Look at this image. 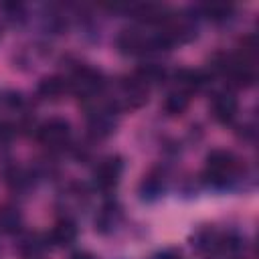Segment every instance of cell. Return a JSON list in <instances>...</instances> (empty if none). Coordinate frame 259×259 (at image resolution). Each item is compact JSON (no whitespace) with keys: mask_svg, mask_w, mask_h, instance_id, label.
Returning a JSON list of instances; mask_svg holds the SVG:
<instances>
[{"mask_svg":"<svg viewBox=\"0 0 259 259\" xmlns=\"http://www.w3.org/2000/svg\"><path fill=\"white\" fill-rule=\"evenodd\" d=\"M20 259H47L49 257V239L40 235H26L18 245Z\"/></svg>","mask_w":259,"mask_h":259,"instance_id":"cell-10","label":"cell"},{"mask_svg":"<svg viewBox=\"0 0 259 259\" xmlns=\"http://www.w3.org/2000/svg\"><path fill=\"white\" fill-rule=\"evenodd\" d=\"M71 259H95V257L91 253H87V251H77V253L71 255Z\"/></svg>","mask_w":259,"mask_h":259,"instance_id":"cell-21","label":"cell"},{"mask_svg":"<svg viewBox=\"0 0 259 259\" xmlns=\"http://www.w3.org/2000/svg\"><path fill=\"white\" fill-rule=\"evenodd\" d=\"M212 115L217 121L221 123H229L235 119L237 111H239V101L235 97V93L231 89H223V91H217L212 95Z\"/></svg>","mask_w":259,"mask_h":259,"instance_id":"cell-8","label":"cell"},{"mask_svg":"<svg viewBox=\"0 0 259 259\" xmlns=\"http://www.w3.org/2000/svg\"><path fill=\"white\" fill-rule=\"evenodd\" d=\"M22 227V214L16 206H0V233L4 235H12L16 231H20Z\"/></svg>","mask_w":259,"mask_h":259,"instance_id":"cell-14","label":"cell"},{"mask_svg":"<svg viewBox=\"0 0 259 259\" xmlns=\"http://www.w3.org/2000/svg\"><path fill=\"white\" fill-rule=\"evenodd\" d=\"M121 172H123V162L119 156H105L101 158L93 172H91V178H93V186L101 192H107L111 188H115L119 184V178H121Z\"/></svg>","mask_w":259,"mask_h":259,"instance_id":"cell-6","label":"cell"},{"mask_svg":"<svg viewBox=\"0 0 259 259\" xmlns=\"http://www.w3.org/2000/svg\"><path fill=\"white\" fill-rule=\"evenodd\" d=\"M140 192H142V198H158L162 192H164V180L162 176H156V174H148L142 184H140Z\"/></svg>","mask_w":259,"mask_h":259,"instance_id":"cell-19","label":"cell"},{"mask_svg":"<svg viewBox=\"0 0 259 259\" xmlns=\"http://www.w3.org/2000/svg\"><path fill=\"white\" fill-rule=\"evenodd\" d=\"M148 93H150V87L140 81L136 75L132 77H123L117 85V97H113V105L119 109V107H130V109H138L142 107L146 101H148Z\"/></svg>","mask_w":259,"mask_h":259,"instance_id":"cell-4","label":"cell"},{"mask_svg":"<svg viewBox=\"0 0 259 259\" xmlns=\"http://www.w3.org/2000/svg\"><path fill=\"white\" fill-rule=\"evenodd\" d=\"M239 174V160L233 152L229 150H212L206 156V168H204V178L208 184L223 188L229 182H233Z\"/></svg>","mask_w":259,"mask_h":259,"instance_id":"cell-2","label":"cell"},{"mask_svg":"<svg viewBox=\"0 0 259 259\" xmlns=\"http://www.w3.org/2000/svg\"><path fill=\"white\" fill-rule=\"evenodd\" d=\"M136 77H138L140 81H144V83L150 87V85H156V83L164 81L166 69L160 67V65H156V63H146V65H142V67L136 71Z\"/></svg>","mask_w":259,"mask_h":259,"instance_id":"cell-18","label":"cell"},{"mask_svg":"<svg viewBox=\"0 0 259 259\" xmlns=\"http://www.w3.org/2000/svg\"><path fill=\"white\" fill-rule=\"evenodd\" d=\"M134 18H138L140 22H146V24H164L166 18L172 14L164 4H156V2H142V4H132L127 8Z\"/></svg>","mask_w":259,"mask_h":259,"instance_id":"cell-9","label":"cell"},{"mask_svg":"<svg viewBox=\"0 0 259 259\" xmlns=\"http://www.w3.org/2000/svg\"><path fill=\"white\" fill-rule=\"evenodd\" d=\"M156 259H180V251H176V249H166V251H162Z\"/></svg>","mask_w":259,"mask_h":259,"instance_id":"cell-20","label":"cell"},{"mask_svg":"<svg viewBox=\"0 0 259 259\" xmlns=\"http://www.w3.org/2000/svg\"><path fill=\"white\" fill-rule=\"evenodd\" d=\"M67 91H71L69 89V79H65V77H47V79H42L40 81V85H38V95L40 97H45V99H51V101H55V99H61Z\"/></svg>","mask_w":259,"mask_h":259,"instance_id":"cell-13","label":"cell"},{"mask_svg":"<svg viewBox=\"0 0 259 259\" xmlns=\"http://www.w3.org/2000/svg\"><path fill=\"white\" fill-rule=\"evenodd\" d=\"M192 245L198 253L202 255H214L219 251H233L237 249V243L229 239V235L219 233L212 227H202L194 233L192 237Z\"/></svg>","mask_w":259,"mask_h":259,"instance_id":"cell-7","label":"cell"},{"mask_svg":"<svg viewBox=\"0 0 259 259\" xmlns=\"http://www.w3.org/2000/svg\"><path fill=\"white\" fill-rule=\"evenodd\" d=\"M174 81H176V89H182V91H186V93L190 95L192 91H198V89L208 81V77H206V73H202V71L180 69V71L174 73Z\"/></svg>","mask_w":259,"mask_h":259,"instance_id":"cell-12","label":"cell"},{"mask_svg":"<svg viewBox=\"0 0 259 259\" xmlns=\"http://www.w3.org/2000/svg\"><path fill=\"white\" fill-rule=\"evenodd\" d=\"M103 87H105V77L97 69L87 65H79L69 77V89L79 99H83V103L99 97L103 93Z\"/></svg>","mask_w":259,"mask_h":259,"instance_id":"cell-3","label":"cell"},{"mask_svg":"<svg viewBox=\"0 0 259 259\" xmlns=\"http://www.w3.org/2000/svg\"><path fill=\"white\" fill-rule=\"evenodd\" d=\"M200 10H202V16H206L208 20L225 22L233 14V4H229V2H204L200 6Z\"/></svg>","mask_w":259,"mask_h":259,"instance_id":"cell-17","label":"cell"},{"mask_svg":"<svg viewBox=\"0 0 259 259\" xmlns=\"http://www.w3.org/2000/svg\"><path fill=\"white\" fill-rule=\"evenodd\" d=\"M119 53L140 57V55H150L156 51H166L170 45L162 38L160 32H146L142 28H123L117 34L115 40Z\"/></svg>","mask_w":259,"mask_h":259,"instance_id":"cell-1","label":"cell"},{"mask_svg":"<svg viewBox=\"0 0 259 259\" xmlns=\"http://www.w3.org/2000/svg\"><path fill=\"white\" fill-rule=\"evenodd\" d=\"M36 140L49 150L65 148L71 140V123L63 117H49L36 127Z\"/></svg>","mask_w":259,"mask_h":259,"instance_id":"cell-5","label":"cell"},{"mask_svg":"<svg viewBox=\"0 0 259 259\" xmlns=\"http://www.w3.org/2000/svg\"><path fill=\"white\" fill-rule=\"evenodd\" d=\"M47 239H49V245L67 247L77 239V225L71 219H61V221L55 223V227L51 229Z\"/></svg>","mask_w":259,"mask_h":259,"instance_id":"cell-11","label":"cell"},{"mask_svg":"<svg viewBox=\"0 0 259 259\" xmlns=\"http://www.w3.org/2000/svg\"><path fill=\"white\" fill-rule=\"evenodd\" d=\"M188 103H190V95H188L186 91H182V89H172V91L166 95V99H164V109H166V113H170V115H180V113L186 111Z\"/></svg>","mask_w":259,"mask_h":259,"instance_id":"cell-16","label":"cell"},{"mask_svg":"<svg viewBox=\"0 0 259 259\" xmlns=\"http://www.w3.org/2000/svg\"><path fill=\"white\" fill-rule=\"evenodd\" d=\"M119 219H121L119 206H117V204H105V206L99 210L97 219H95V227H97V231H101V233H109V231L115 229V225L119 223Z\"/></svg>","mask_w":259,"mask_h":259,"instance_id":"cell-15","label":"cell"}]
</instances>
